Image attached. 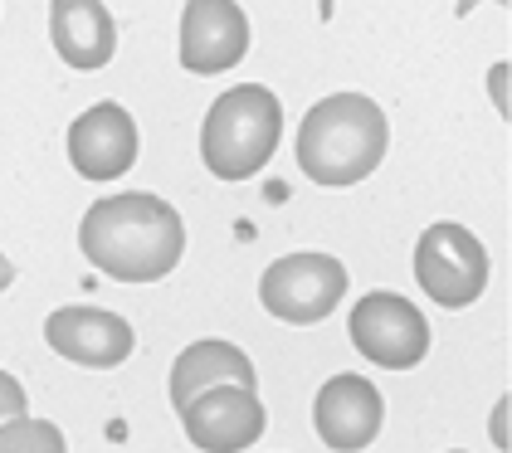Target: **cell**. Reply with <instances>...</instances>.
I'll return each mask as SVG.
<instances>
[{
	"label": "cell",
	"mask_w": 512,
	"mask_h": 453,
	"mask_svg": "<svg viewBox=\"0 0 512 453\" xmlns=\"http://www.w3.org/2000/svg\"><path fill=\"white\" fill-rule=\"evenodd\" d=\"M249 54V15L235 0H186L181 10V69L230 74Z\"/></svg>",
	"instance_id": "10"
},
{
	"label": "cell",
	"mask_w": 512,
	"mask_h": 453,
	"mask_svg": "<svg viewBox=\"0 0 512 453\" xmlns=\"http://www.w3.org/2000/svg\"><path fill=\"white\" fill-rule=\"evenodd\" d=\"M254 380H259L254 376V361L239 351L235 341H220V337L191 341L176 356V366H171V405L186 410L200 390H210V385H244V390H254Z\"/></svg>",
	"instance_id": "13"
},
{
	"label": "cell",
	"mask_w": 512,
	"mask_h": 453,
	"mask_svg": "<svg viewBox=\"0 0 512 453\" xmlns=\"http://www.w3.org/2000/svg\"><path fill=\"white\" fill-rule=\"evenodd\" d=\"M49 39L54 54L79 74L108 69L118 54V25L103 0H49Z\"/></svg>",
	"instance_id": "12"
},
{
	"label": "cell",
	"mask_w": 512,
	"mask_h": 453,
	"mask_svg": "<svg viewBox=\"0 0 512 453\" xmlns=\"http://www.w3.org/2000/svg\"><path fill=\"white\" fill-rule=\"evenodd\" d=\"M181 424L200 453H239L264 439L269 410L244 385H210L181 410Z\"/></svg>",
	"instance_id": "7"
},
{
	"label": "cell",
	"mask_w": 512,
	"mask_h": 453,
	"mask_svg": "<svg viewBox=\"0 0 512 453\" xmlns=\"http://www.w3.org/2000/svg\"><path fill=\"white\" fill-rule=\"evenodd\" d=\"M415 278L434 307H473L488 288V249L473 229L439 220L415 244Z\"/></svg>",
	"instance_id": "5"
},
{
	"label": "cell",
	"mask_w": 512,
	"mask_h": 453,
	"mask_svg": "<svg viewBox=\"0 0 512 453\" xmlns=\"http://www.w3.org/2000/svg\"><path fill=\"white\" fill-rule=\"evenodd\" d=\"M137 147H142L137 122L122 103H93L69 122V166L93 186L127 176L137 166Z\"/></svg>",
	"instance_id": "8"
},
{
	"label": "cell",
	"mask_w": 512,
	"mask_h": 453,
	"mask_svg": "<svg viewBox=\"0 0 512 453\" xmlns=\"http://www.w3.org/2000/svg\"><path fill=\"white\" fill-rule=\"evenodd\" d=\"M10 283H15V264H10V259H5V254H0V293H5V288H10Z\"/></svg>",
	"instance_id": "18"
},
{
	"label": "cell",
	"mask_w": 512,
	"mask_h": 453,
	"mask_svg": "<svg viewBox=\"0 0 512 453\" xmlns=\"http://www.w3.org/2000/svg\"><path fill=\"white\" fill-rule=\"evenodd\" d=\"M347 298V268L332 254H283L264 268L259 278V302L264 312L293 327H313L322 317H332Z\"/></svg>",
	"instance_id": "4"
},
{
	"label": "cell",
	"mask_w": 512,
	"mask_h": 453,
	"mask_svg": "<svg viewBox=\"0 0 512 453\" xmlns=\"http://www.w3.org/2000/svg\"><path fill=\"white\" fill-rule=\"evenodd\" d=\"M0 453H69V439L49 419L20 415L10 424H0Z\"/></svg>",
	"instance_id": "14"
},
{
	"label": "cell",
	"mask_w": 512,
	"mask_h": 453,
	"mask_svg": "<svg viewBox=\"0 0 512 453\" xmlns=\"http://www.w3.org/2000/svg\"><path fill=\"white\" fill-rule=\"evenodd\" d=\"M508 59H498L493 69H488V93H493V108H498V117L508 122V113H512V93H508Z\"/></svg>",
	"instance_id": "17"
},
{
	"label": "cell",
	"mask_w": 512,
	"mask_h": 453,
	"mask_svg": "<svg viewBox=\"0 0 512 453\" xmlns=\"http://www.w3.org/2000/svg\"><path fill=\"white\" fill-rule=\"evenodd\" d=\"M44 341L64 356V361H74V366H88V371H113L122 366L127 356H132V327H127V317L118 312H108V307H54L49 317H44Z\"/></svg>",
	"instance_id": "11"
},
{
	"label": "cell",
	"mask_w": 512,
	"mask_h": 453,
	"mask_svg": "<svg viewBox=\"0 0 512 453\" xmlns=\"http://www.w3.org/2000/svg\"><path fill=\"white\" fill-rule=\"evenodd\" d=\"M79 249L118 283H157L186 254V220L152 190H118L83 210Z\"/></svg>",
	"instance_id": "1"
},
{
	"label": "cell",
	"mask_w": 512,
	"mask_h": 453,
	"mask_svg": "<svg viewBox=\"0 0 512 453\" xmlns=\"http://www.w3.org/2000/svg\"><path fill=\"white\" fill-rule=\"evenodd\" d=\"M391 151V117L366 93H327L298 127V166L313 186L347 190L376 176Z\"/></svg>",
	"instance_id": "2"
},
{
	"label": "cell",
	"mask_w": 512,
	"mask_h": 453,
	"mask_svg": "<svg viewBox=\"0 0 512 453\" xmlns=\"http://www.w3.org/2000/svg\"><path fill=\"white\" fill-rule=\"evenodd\" d=\"M352 346L371 361V366H386V371H415L425 356H430V322L425 312L400 293H366L352 307Z\"/></svg>",
	"instance_id": "6"
},
{
	"label": "cell",
	"mask_w": 512,
	"mask_h": 453,
	"mask_svg": "<svg viewBox=\"0 0 512 453\" xmlns=\"http://www.w3.org/2000/svg\"><path fill=\"white\" fill-rule=\"evenodd\" d=\"M332 10H337V0H317V15L322 20H332Z\"/></svg>",
	"instance_id": "19"
},
{
	"label": "cell",
	"mask_w": 512,
	"mask_h": 453,
	"mask_svg": "<svg viewBox=\"0 0 512 453\" xmlns=\"http://www.w3.org/2000/svg\"><path fill=\"white\" fill-rule=\"evenodd\" d=\"M283 137V103L264 83H235L200 122V161L215 181H249L269 166Z\"/></svg>",
	"instance_id": "3"
},
{
	"label": "cell",
	"mask_w": 512,
	"mask_h": 453,
	"mask_svg": "<svg viewBox=\"0 0 512 453\" xmlns=\"http://www.w3.org/2000/svg\"><path fill=\"white\" fill-rule=\"evenodd\" d=\"M449 453H469V449H449Z\"/></svg>",
	"instance_id": "20"
},
{
	"label": "cell",
	"mask_w": 512,
	"mask_h": 453,
	"mask_svg": "<svg viewBox=\"0 0 512 453\" xmlns=\"http://www.w3.org/2000/svg\"><path fill=\"white\" fill-rule=\"evenodd\" d=\"M386 424V400L366 376H332L313 400V429L332 453H361L376 444Z\"/></svg>",
	"instance_id": "9"
},
{
	"label": "cell",
	"mask_w": 512,
	"mask_h": 453,
	"mask_svg": "<svg viewBox=\"0 0 512 453\" xmlns=\"http://www.w3.org/2000/svg\"><path fill=\"white\" fill-rule=\"evenodd\" d=\"M488 439H493V449L508 453L512 444V395H503L498 405H493V419H488Z\"/></svg>",
	"instance_id": "16"
},
{
	"label": "cell",
	"mask_w": 512,
	"mask_h": 453,
	"mask_svg": "<svg viewBox=\"0 0 512 453\" xmlns=\"http://www.w3.org/2000/svg\"><path fill=\"white\" fill-rule=\"evenodd\" d=\"M20 415H30V395H25V385L10 371H0V424H10Z\"/></svg>",
	"instance_id": "15"
}]
</instances>
